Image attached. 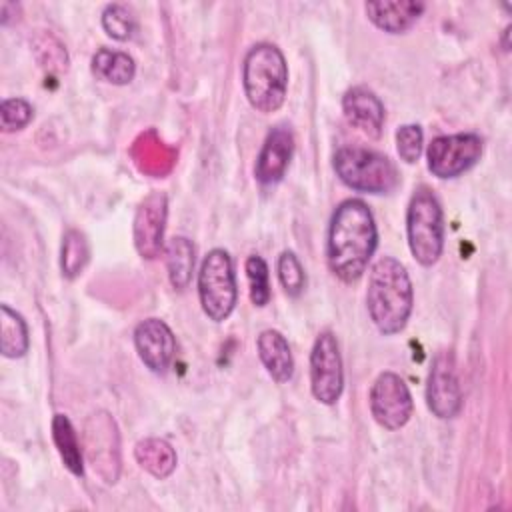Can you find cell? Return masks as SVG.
Wrapping results in <instances>:
<instances>
[{"label":"cell","instance_id":"6da1fadb","mask_svg":"<svg viewBox=\"0 0 512 512\" xmlns=\"http://www.w3.org/2000/svg\"><path fill=\"white\" fill-rule=\"evenodd\" d=\"M378 246L372 210L358 198L340 202L332 214L326 240V260L336 278L356 282L368 268Z\"/></svg>","mask_w":512,"mask_h":512},{"label":"cell","instance_id":"603a6c76","mask_svg":"<svg viewBox=\"0 0 512 512\" xmlns=\"http://www.w3.org/2000/svg\"><path fill=\"white\" fill-rule=\"evenodd\" d=\"M90 258V246L86 236L80 230H68L62 238V250H60V270L64 278L72 280L78 274H82L84 266Z\"/></svg>","mask_w":512,"mask_h":512},{"label":"cell","instance_id":"9c48e42d","mask_svg":"<svg viewBox=\"0 0 512 512\" xmlns=\"http://www.w3.org/2000/svg\"><path fill=\"white\" fill-rule=\"evenodd\" d=\"M344 388V368L338 340L332 332H320L310 352V390L312 396L332 406L338 402Z\"/></svg>","mask_w":512,"mask_h":512},{"label":"cell","instance_id":"7c38bea8","mask_svg":"<svg viewBox=\"0 0 512 512\" xmlns=\"http://www.w3.org/2000/svg\"><path fill=\"white\" fill-rule=\"evenodd\" d=\"M168 216V198L164 192H150L136 208L132 238L138 254L146 260L160 256L164 246V228Z\"/></svg>","mask_w":512,"mask_h":512},{"label":"cell","instance_id":"e0dca14e","mask_svg":"<svg viewBox=\"0 0 512 512\" xmlns=\"http://www.w3.org/2000/svg\"><path fill=\"white\" fill-rule=\"evenodd\" d=\"M260 362L264 364L266 372L278 384H284L294 374V358L290 352V344L286 336L274 328L262 330L256 340Z\"/></svg>","mask_w":512,"mask_h":512},{"label":"cell","instance_id":"4316f807","mask_svg":"<svg viewBox=\"0 0 512 512\" xmlns=\"http://www.w3.org/2000/svg\"><path fill=\"white\" fill-rule=\"evenodd\" d=\"M34 116V108L24 98H6L0 104V126L4 132H16L28 126Z\"/></svg>","mask_w":512,"mask_h":512},{"label":"cell","instance_id":"d6986e66","mask_svg":"<svg viewBox=\"0 0 512 512\" xmlns=\"http://www.w3.org/2000/svg\"><path fill=\"white\" fill-rule=\"evenodd\" d=\"M136 462L154 478H168L176 468V452L162 438H144L134 446Z\"/></svg>","mask_w":512,"mask_h":512},{"label":"cell","instance_id":"7402d4cb","mask_svg":"<svg viewBox=\"0 0 512 512\" xmlns=\"http://www.w3.org/2000/svg\"><path fill=\"white\" fill-rule=\"evenodd\" d=\"M28 326L8 304L0 306V352L6 358H20L28 352Z\"/></svg>","mask_w":512,"mask_h":512},{"label":"cell","instance_id":"484cf974","mask_svg":"<svg viewBox=\"0 0 512 512\" xmlns=\"http://www.w3.org/2000/svg\"><path fill=\"white\" fill-rule=\"evenodd\" d=\"M278 280L288 296H300L306 286V274L292 250H284L278 256Z\"/></svg>","mask_w":512,"mask_h":512},{"label":"cell","instance_id":"277c9868","mask_svg":"<svg viewBox=\"0 0 512 512\" xmlns=\"http://www.w3.org/2000/svg\"><path fill=\"white\" fill-rule=\"evenodd\" d=\"M408 248L420 266L438 262L444 248V214L436 194L428 186L414 190L406 210Z\"/></svg>","mask_w":512,"mask_h":512},{"label":"cell","instance_id":"ba28073f","mask_svg":"<svg viewBox=\"0 0 512 512\" xmlns=\"http://www.w3.org/2000/svg\"><path fill=\"white\" fill-rule=\"evenodd\" d=\"M482 150V138L472 132L436 136L426 150L428 170L440 180L456 178L478 164Z\"/></svg>","mask_w":512,"mask_h":512},{"label":"cell","instance_id":"44dd1931","mask_svg":"<svg viewBox=\"0 0 512 512\" xmlns=\"http://www.w3.org/2000/svg\"><path fill=\"white\" fill-rule=\"evenodd\" d=\"M164 256H166V270H168L170 284L176 290L188 288V284L192 280V270H194V246H192V242L184 236H174L166 244Z\"/></svg>","mask_w":512,"mask_h":512},{"label":"cell","instance_id":"9a60e30c","mask_svg":"<svg viewBox=\"0 0 512 512\" xmlns=\"http://www.w3.org/2000/svg\"><path fill=\"white\" fill-rule=\"evenodd\" d=\"M342 110L346 120L366 134L368 138H380L384 126V104L366 86H354L346 90L342 98Z\"/></svg>","mask_w":512,"mask_h":512},{"label":"cell","instance_id":"ac0fdd59","mask_svg":"<svg viewBox=\"0 0 512 512\" xmlns=\"http://www.w3.org/2000/svg\"><path fill=\"white\" fill-rule=\"evenodd\" d=\"M90 68L98 80L114 84V86H124L128 82H132V78L136 74V64H134L132 56L122 50H112V48L96 50V54L92 56Z\"/></svg>","mask_w":512,"mask_h":512},{"label":"cell","instance_id":"d4e9b609","mask_svg":"<svg viewBox=\"0 0 512 512\" xmlns=\"http://www.w3.org/2000/svg\"><path fill=\"white\" fill-rule=\"evenodd\" d=\"M246 278L250 286V300L254 306L262 308L270 302V282H268V264L262 256L246 258Z\"/></svg>","mask_w":512,"mask_h":512},{"label":"cell","instance_id":"2e32d148","mask_svg":"<svg viewBox=\"0 0 512 512\" xmlns=\"http://www.w3.org/2000/svg\"><path fill=\"white\" fill-rule=\"evenodd\" d=\"M364 10L376 28L388 34H402L416 24V20L426 10V4L416 0H380L366 2Z\"/></svg>","mask_w":512,"mask_h":512},{"label":"cell","instance_id":"4fadbf2b","mask_svg":"<svg viewBox=\"0 0 512 512\" xmlns=\"http://www.w3.org/2000/svg\"><path fill=\"white\" fill-rule=\"evenodd\" d=\"M134 346L144 366L154 374H164L176 354L174 334L160 318H146L134 328Z\"/></svg>","mask_w":512,"mask_h":512},{"label":"cell","instance_id":"30bf717a","mask_svg":"<svg viewBox=\"0 0 512 512\" xmlns=\"http://www.w3.org/2000/svg\"><path fill=\"white\" fill-rule=\"evenodd\" d=\"M412 394L394 372H382L370 388V412L386 430L402 428L412 416Z\"/></svg>","mask_w":512,"mask_h":512},{"label":"cell","instance_id":"ffe728a7","mask_svg":"<svg viewBox=\"0 0 512 512\" xmlns=\"http://www.w3.org/2000/svg\"><path fill=\"white\" fill-rule=\"evenodd\" d=\"M52 440L56 444V450L64 462V466L74 474H84V460H82V448L78 434L66 414H54L52 418Z\"/></svg>","mask_w":512,"mask_h":512},{"label":"cell","instance_id":"3957f363","mask_svg":"<svg viewBox=\"0 0 512 512\" xmlns=\"http://www.w3.org/2000/svg\"><path fill=\"white\" fill-rule=\"evenodd\" d=\"M242 86L250 106L258 112H276L288 92V66L278 46L254 44L242 64Z\"/></svg>","mask_w":512,"mask_h":512},{"label":"cell","instance_id":"5b68a950","mask_svg":"<svg viewBox=\"0 0 512 512\" xmlns=\"http://www.w3.org/2000/svg\"><path fill=\"white\" fill-rule=\"evenodd\" d=\"M336 176L352 190L388 194L398 186V170L384 154L362 146H342L332 158Z\"/></svg>","mask_w":512,"mask_h":512},{"label":"cell","instance_id":"52a82bcc","mask_svg":"<svg viewBox=\"0 0 512 512\" xmlns=\"http://www.w3.org/2000/svg\"><path fill=\"white\" fill-rule=\"evenodd\" d=\"M84 450L94 472L108 484L120 476V434L108 412H94L84 422Z\"/></svg>","mask_w":512,"mask_h":512},{"label":"cell","instance_id":"cb8c5ba5","mask_svg":"<svg viewBox=\"0 0 512 512\" xmlns=\"http://www.w3.org/2000/svg\"><path fill=\"white\" fill-rule=\"evenodd\" d=\"M102 28L110 38L124 42L132 38L136 30L134 12L124 4H108L102 12Z\"/></svg>","mask_w":512,"mask_h":512},{"label":"cell","instance_id":"8992f818","mask_svg":"<svg viewBox=\"0 0 512 512\" xmlns=\"http://www.w3.org/2000/svg\"><path fill=\"white\" fill-rule=\"evenodd\" d=\"M198 298L204 314L214 322H222L232 314L238 288L232 258L226 250L214 248L204 256L198 272Z\"/></svg>","mask_w":512,"mask_h":512},{"label":"cell","instance_id":"8fae6325","mask_svg":"<svg viewBox=\"0 0 512 512\" xmlns=\"http://www.w3.org/2000/svg\"><path fill=\"white\" fill-rule=\"evenodd\" d=\"M426 404L436 418H454L462 408V392L450 352L434 356L426 380Z\"/></svg>","mask_w":512,"mask_h":512},{"label":"cell","instance_id":"7a4b0ae2","mask_svg":"<svg viewBox=\"0 0 512 512\" xmlns=\"http://www.w3.org/2000/svg\"><path fill=\"white\" fill-rule=\"evenodd\" d=\"M412 304L414 290L404 264L392 256L376 260L366 290V306L374 326L386 336L398 334L410 318Z\"/></svg>","mask_w":512,"mask_h":512},{"label":"cell","instance_id":"83f0119b","mask_svg":"<svg viewBox=\"0 0 512 512\" xmlns=\"http://www.w3.org/2000/svg\"><path fill=\"white\" fill-rule=\"evenodd\" d=\"M424 132L418 124H404L396 130V150L400 160L406 164H414L422 154Z\"/></svg>","mask_w":512,"mask_h":512},{"label":"cell","instance_id":"5bb4252c","mask_svg":"<svg viewBox=\"0 0 512 512\" xmlns=\"http://www.w3.org/2000/svg\"><path fill=\"white\" fill-rule=\"evenodd\" d=\"M294 150V136L286 126H276L268 132L256 158L254 176L260 184L272 186L280 182L288 170Z\"/></svg>","mask_w":512,"mask_h":512}]
</instances>
